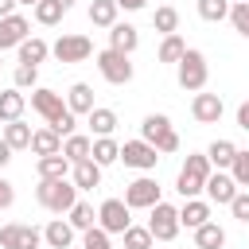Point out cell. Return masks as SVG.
I'll return each instance as SVG.
<instances>
[{
  "label": "cell",
  "mask_w": 249,
  "mask_h": 249,
  "mask_svg": "<svg viewBox=\"0 0 249 249\" xmlns=\"http://www.w3.org/2000/svg\"><path fill=\"white\" fill-rule=\"evenodd\" d=\"M183 51H187L183 35H179V31H171V35H163V39H160V51H156V58H160V62H167V66H175V62L183 58Z\"/></svg>",
  "instance_id": "f546056e"
},
{
  "label": "cell",
  "mask_w": 249,
  "mask_h": 249,
  "mask_svg": "<svg viewBox=\"0 0 249 249\" xmlns=\"http://www.w3.org/2000/svg\"><path fill=\"white\" fill-rule=\"evenodd\" d=\"M16 202V187H12V179H4V171H0V210H8Z\"/></svg>",
  "instance_id": "ee69618b"
},
{
  "label": "cell",
  "mask_w": 249,
  "mask_h": 249,
  "mask_svg": "<svg viewBox=\"0 0 249 249\" xmlns=\"http://www.w3.org/2000/svg\"><path fill=\"white\" fill-rule=\"evenodd\" d=\"M51 54H54L58 62H86V58L93 54V43H89L86 35H58V39L51 43Z\"/></svg>",
  "instance_id": "8fae6325"
},
{
  "label": "cell",
  "mask_w": 249,
  "mask_h": 249,
  "mask_svg": "<svg viewBox=\"0 0 249 249\" xmlns=\"http://www.w3.org/2000/svg\"><path fill=\"white\" fill-rule=\"evenodd\" d=\"M31 152H35V156H54V152H62V136L43 124V128L31 132Z\"/></svg>",
  "instance_id": "83f0119b"
},
{
  "label": "cell",
  "mask_w": 249,
  "mask_h": 249,
  "mask_svg": "<svg viewBox=\"0 0 249 249\" xmlns=\"http://www.w3.org/2000/svg\"><path fill=\"white\" fill-rule=\"evenodd\" d=\"M245 4H249V0H245Z\"/></svg>",
  "instance_id": "816d5d0a"
},
{
  "label": "cell",
  "mask_w": 249,
  "mask_h": 249,
  "mask_svg": "<svg viewBox=\"0 0 249 249\" xmlns=\"http://www.w3.org/2000/svg\"><path fill=\"white\" fill-rule=\"evenodd\" d=\"M230 175H233V183H237V187H245V191H249V152H241V148H237V156H233V163H230Z\"/></svg>",
  "instance_id": "ab89813d"
},
{
  "label": "cell",
  "mask_w": 249,
  "mask_h": 249,
  "mask_svg": "<svg viewBox=\"0 0 249 249\" xmlns=\"http://www.w3.org/2000/svg\"><path fill=\"white\" fill-rule=\"evenodd\" d=\"M237 191H241V187L233 183V175H230V171H210V175H206V183H202L206 202H218V206H230V198H233Z\"/></svg>",
  "instance_id": "7c38bea8"
},
{
  "label": "cell",
  "mask_w": 249,
  "mask_h": 249,
  "mask_svg": "<svg viewBox=\"0 0 249 249\" xmlns=\"http://www.w3.org/2000/svg\"><path fill=\"white\" fill-rule=\"evenodd\" d=\"M140 140H148L160 156L179 152V132L171 128V117H167V113H148V117L140 121Z\"/></svg>",
  "instance_id": "7a4b0ae2"
},
{
  "label": "cell",
  "mask_w": 249,
  "mask_h": 249,
  "mask_svg": "<svg viewBox=\"0 0 249 249\" xmlns=\"http://www.w3.org/2000/svg\"><path fill=\"white\" fill-rule=\"evenodd\" d=\"M226 19L233 23V31H237L241 39H249V4H245V0L230 4V16H226Z\"/></svg>",
  "instance_id": "f35d334b"
},
{
  "label": "cell",
  "mask_w": 249,
  "mask_h": 249,
  "mask_svg": "<svg viewBox=\"0 0 249 249\" xmlns=\"http://www.w3.org/2000/svg\"><path fill=\"white\" fill-rule=\"evenodd\" d=\"M23 109H27V97H23V89H4L0 93V124L4 121H19L23 117Z\"/></svg>",
  "instance_id": "d4e9b609"
},
{
  "label": "cell",
  "mask_w": 249,
  "mask_h": 249,
  "mask_svg": "<svg viewBox=\"0 0 249 249\" xmlns=\"http://www.w3.org/2000/svg\"><path fill=\"white\" fill-rule=\"evenodd\" d=\"M12 12H16V0H0V19L12 16Z\"/></svg>",
  "instance_id": "c3c4849f"
},
{
  "label": "cell",
  "mask_w": 249,
  "mask_h": 249,
  "mask_svg": "<svg viewBox=\"0 0 249 249\" xmlns=\"http://www.w3.org/2000/svg\"><path fill=\"white\" fill-rule=\"evenodd\" d=\"M74 233H78V230H74L66 218H51V222L43 226V245H47V249H70V245H74Z\"/></svg>",
  "instance_id": "2e32d148"
},
{
  "label": "cell",
  "mask_w": 249,
  "mask_h": 249,
  "mask_svg": "<svg viewBox=\"0 0 249 249\" xmlns=\"http://www.w3.org/2000/svg\"><path fill=\"white\" fill-rule=\"evenodd\" d=\"M179 206H171V202H156L152 206V218H148V233L156 237V241H175L179 237Z\"/></svg>",
  "instance_id": "8992f818"
},
{
  "label": "cell",
  "mask_w": 249,
  "mask_h": 249,
  "mask_svg": "<svg viewBox=\"0 0 249 249\" xmlns=\"http://www.w3.org/2000/svg\"><path fill=\"white\" fill-rule=\"evenodd\" d=\"M35 171H39V179H66V175H70V160H66L62 152L39 156V160H35Z\"/></svg>",
  "instance_id": "cb8c5ba5"
},
{
  "label": "cell",
  "mask_w": 249,
  "mask_h": 249,
  "mask_svg": "<svg viewBox=\"0 0 249 249\" xmlns=\"http://www.w3.org/2000/svg\"><path fill=\"white\" fill-rule=\"evenodd\" d=\"M195 8H198V19H206V23H222L230 16V0H198Z\"/></svg>",
  "instance_id": "e575fe53"
},
{
  "label": "cell",
  "mask_w": 249,
  "mask_h": 249,
  "mask_svg": "<svg viewBox=\"0 0 249 249\" xmlns=\"http://www.w3.org/2000/svg\"><path fill=\"white\" fill-rule=\"evenodd\" d=\"M82 249H113V241H109V233L101 226H89L82 233Z\"/></svg>",
  "instance_id": "60d3db41"
},
{
  "label": "cell",
  "mask_w": 249,
  "mask_h": 249,
  "mask_svg": "<svg viewBox=\"0 0 249 249\" xmlns=\"http://www.w3.org/2000/svg\"><path fill=\"white\" fill-rule=\"evenodd\" d=\"M66 109H70L74 117H86V113L93 109V86H89V82H74V86L66 89Z\"/></svg>",
  "instance_id": "44dd1931"
},
{
  "label": "cell",
  "mask_w": 249,
  "mask_h": 249,
  "mask_svg": "<svg viewBox=\"0 0 249 249\" xmlns=\"http://www.w3.org/2000/svg\"><path fill=\"white\" fill-rule=\"evenodd\" d=\"M39 245H43V230H35L27 222L0 226V249H39Z\"/></svg>",
  "instance_id": "9c48e42d"
},
{
  "label": "cell",
  "mask_w": 249,
  "mask_h": 249,
  "mask_svg": "<svg viewBox=\"0 0 249 249\" xmlns=\"http://www.w3.org/2000/svg\"><path fill=\"white\" fill-rule=\"evenodd\" d=\"M86 124H89V136H113L117 132V113L113 109H105V105H93L89 113H86Z\"/></svg>",
  "instance_id": "ac0fdd59"
},
{
  "label": "cell",
  "mask_w": 249,
  "mask_h": 249,
  "mask_svg": "<svg viewBox=\"0 0 249 249\" xmlns=\"http://www.w3.org/2000/svg\"><path fill=\"white\" fill-rule=\"evenodd\" d=\"M117 8L121 12H140V8H148V0H117Z\"/></svg>",
  "instance_id": "bcb514c9"
},
{
  "label": "cell",
  "mask_w": 249,
  "mask_h": 249,
  "mask_svg": "<svg viewBox=\"0 0 249 249\" xmlns=\"http://www.w3.org/2000/svg\"><path fill=\"white\" fill-rule=\"evenodd\" d=\"M117 12H121V8H117V0H93V4H89V23L109 31V27L117 23Z\"/></svg>",
  "instance_id": "1f68e13d"
},
{
  "label": "cell",
  "mask_w": 249,
  "mask_h": 249,
  "mask_svg": "<svg viewBox=\"0 0 249 249\" xmlns=\"http://www.w3.org/2000/svg\"><path fill=\"white\" fill-rule=\"evenodd\" d=\"M66 222H70V226H74L78 233H86L89 226H97V210H93L89 202H82V198H78V202H74V206L66 210Z\"/></svg>",
  "instance_id": "4dcf8cb0"
},
{
  "label": "cell",
  "mask_w": 249,
  "mask_h": 249,
  "mask_svg": "<svg viewBox=\"0 0 249 249\" xmlns=\"http://www.w3.org/2000/svg\"><path fill=\"white\" fill-rule=\"evenodd\" d=\"M47 128H54V132H58V136H62V140H66V136H70V132H74V128H78V117H74V113H70V109H62V113H58V117H54V121H47Z\"/></svg>",
  "instance_id": "b9f144b4"
},
{
  "label": "cell",
  "mask_w": 249,
  "mask_h": 249,
  "mask_svg": "<svg viewBox=\"0 0 249 249\" xmlns=\"http://www.w3.org/2000/svg\"><path fill=\"white\" fill-rule=\"evenodd\" d=\"M109 47H113V51H124V54H132V51L140 47V31H136L132 23H124V19H117V23L109 27Z\"/></svg>",
  "instance_id": "e0dca14e"
},
{
  "label": "cell",
  "mask_w": 249,
  "mask_h": 249,
  "mask_svg": "<svg viewBox=\"0 0 249 249\" xmlns=\"http://www.w3.org/2000/svg\"><path fill=\"white\" fill-rule=\"evenodd\" d=\"M152 27H156L160 35H171V31H179V12H175L171 4H160V8L152 12Z\"/></svg>",
  "instance_id": "836d02e7"
},
{
  "label": "cell",
  "mask_w": 249,
  "mask_h": 249,
  "mask_svg": "<svg viewBox=\"0 0 249 249\" xmlns=\"http://www.w3.org/2000/svg\"><path fill=\"white\" fill-rule=\"evenodd\" d=\"M27 35H31V19H27V16L12 12V16H4V19H0V51H12V47H19Z\"/></svg>",
  "instance_id": "5bb4252c"
},
{
  "label": "cell",
  "mask_w": 249,
  "mask_h": 249,
  "mask_svg": "<svg viewBox=\"0 0 249 249\" xmlns=\"http://www.w3.org/2000/svg\"><path fill=\"white\" fill-rule=\"evenodd\" d=\"M175 78H179V86H183L187 93L206 89V78H210L206 54H202V51H195V47H187V51H183V58L175 62Z\"/></svg>",
  "instance_id": "277c9868"
},
{
  "label": "cell",
  "mask_w": 249,
  "mask_h": 249,
  "mask_svg": "<svg viewBox=\"0 0 249 249\" xmlns=\"http://www.w3.org/2000/svg\"><path fill=\"white\" fill-rule=\"evenodd\" d=\"M121 237H124V249H152L156 245V237L148 233V226H128Z\"/></svg>",
  "instance_id": "8d00e7d4"
},
{
  "label": "cell",
  "mask_w": 249,
  "mask_h": 249,
  "mask_svg": "<svg viewBox=\"0 0 249 249\" xmlns=\"http://www.w3.org/2000/svg\"><path fill=\"white\" fill-rule=\"evenodd\" d=\"M89 160H93L97 167H109V163L121 160V144H117L113 136H93V144H89Z\"/></svg>",
  "instance_id": "7402d4cb"
},
{
  "label": "cell",
  "mask_w": 249,
  "mask_h": 249,
  "mask_svg": "<svg viewBox=\"0 0 249 249\" xmlns=\"http://www.w3.org/2000/svg\"><path fill=\"white\" fill-rule=\"evenodd\" d=\"M16 51H19V62H27V66H39V62L51 54V43H47V39H39V35H27V39H23Z\"/></svg>",
  "instance_id": "484cf974"
},
{
  "label": "cell",
  "mask_w": 249,
  "mask_h": 249,
  "mask_svg": "<svg viewBox=\"0 0 249 249\" xmlns=\"http://www.w3.org/2000/svg\"><path fill=\"white\" fill-rule=\"evenodd\" d=\"M97 74L109 82V86H128L132 82V74H136V66L128 62V54L124 51H113V47H105V51H97Z\"/></svg>",
  "instance_id": "5b68a950"
},
{
  "label": "cell",
  "mask_w": 249,
  "mask_h": 249,
  "mask_svg": "<svg viewBox=\"0 0 249 249\" xmlns=\"http://www.w3.org/2000/svg\"><path fill=\"white\" fill-rule=\"evenodd\" d=\"M54 4H58V8H62V12H70V8H74V4H78V0H54Z\"/></svg>",
  "instance_id": "681fc988"
},
{
  "label": "cell",
  "mask_w": 249,
  "mask_h": 249,
  "mask_svg": "<svg viewBox=\"0 0 249 249\" xmlns=\"http://www.w3.org/2000/svg\"><path fill=\"white\" fill-rule=\"evenodd\" d=\"M35 198H39L43 210H51V214H66V210L78 202V187H74L70 175H66V179H39Z\"/></svg>",
  "instance_id": "6da1fadb"
},
{
  "label": "cell",
  "mask_w": 249,
  "mask_h": 249,
  "mask_svg": "<svg viewBox=\"0 0 249 249\" xmlns=\"http://www.w3.org/2000/svg\"><path fill=\"white\" fill-rule=\"evenodd\" d=\"M210 171H214V167H210L206 152H187V160H183V167H179V179H175V191H179L183 198H198Z\"/></svg>",
  "instance_id": "3957f363"
},
{
  "label": "cell",
  "mask_w": 249,
  "mask_h": 249,
  "mask_svg": "<svg viewBox=\"0 0 249 249\" xmlns=\"http://www.w3.org/2000/svg\"><path fill=\"white\" fill-rule=\"evenodd\" d=\"M4 144L12 148V152H19V148H31V124H23V117L19 121H4Z\"/></svg>",
  "instance_id": "4316f807"
},
{
  "label": "cell",
  "mask_w": 249,
  "mask_h": 249,
  "mask_svg": "<svg viewBox=\"0 0 249 249\" xmlns=\"http://www.w3.org/2000/svg\"><path fill=\"white\" fill-rule=\"evenodd\" d=\"M12 86H16V89H35V86H39V66L19 62V66L12 70Z\"/></svg>",
  "instance_id": "74e56055"
},
{
  "label": "cell",
  "mask_w": 249,
  "mask_h": 249,
  "mask_svg": "<svg viewBox=\"0 0 249 249\" xmlns=\"http://www.w3.org/2000/svg\"><path fill=\"white\" fill-rule=\"evenodd\" d=\"M101 171H105V167H97L93 160H78V163H70V179H74L78 191H93V187H101Z\"/></svg>",
  "instance_id": "d6986e66"
},
{
  "label": "cell",
  "mask_w": 249,
  "mask_h": 249,
  "mask_svg": "<svg viewBox=\"0 0 249 249\" xmlns=\"http://www.w3.org/2000/svg\"><path fill=\"white\" fill-rule=\"evenodd\" d=\"M89 144H93V136H82V132H70V136L62 140V156H66L70 163H78V160H89Z\"/></svg>",
  "instance_id": "d6a6232c"
},
{
  "label": "cell",
  "mask_w": 249,
  "mask_h": 249,
  "mask_svg": "<svg viewBox=\"0 0 249 249\" xmlns=\"http://www.w3.org/2000/svg\"><path fill=\"white\" fill-rule=\"evenodd\" d=\"M222 113H226V105H222V97H218V93L198 89V93L191 97V117H195L198 124H218V121H222Z\"/></svg>",
  "instance_id": "4fadbf2b"
},
{
  "label": "cell",
  "mask_w": 249,
  "mask_h": 249,
  "mask_svg": "<svg viewBox=\"0 0 249 249\" xmlns=\"http://www.w3.org/2000/svg\"><path fill=\"white\" fill-rule=\"evenodd\" d=\"M230 214H233L237 222H245V226H249V191H237V195L230 198Z\"/></svg>",
  "instance_id": "7bdbcfd3"
},
{
  "label": "cell",
  "mask_w": 249,
  "mask_h": 249,
  "mask_svg": "<svg viewBox=\"0 0 249 249\" xmlns=\"http://www.w3.org/2000/svg\"><path fill=\"white\" fill-rule=\"evenodd\" d=\"M233 156H237V144H233V140H226V136H218V140L206 148V160H210V167H214V171H230Z\"/></svg>",
  "instance_id": "603a6c76"
},
{
  "label": "cell",
  "mask_w": 249,
  "mask_h": 249,
  "mask_svg": "<svg viewBox=\"0 0 249 249\" xmlns=\"http://www.w3.org/2000/svg\"><path fill=\"white\" fill-rule=\"evenodd\" d=\"M121 160H124V167H132V171H156V163H160V152L148 144V140H124L121 144Z\"/></svg>",
  "instance_id": "30bf717a"
},
{
  "label": "cell",
  "mask_w": 249,
  "mask_h": 249,
  "mask_svg": "<svg viewBox=\"0 0 249 249\" xmlns=\"http://www.w3.org/2000/svg\"><path fill=\"white\" fill-rule=\"evenodd\" d=\"M16 4H23V8H35V4H39V0H16Z\"/></svg>",
  "instance_id": "f907efd6"
},
{
  "label": "cell",
  "mask_w": 249,
  "mask_h": 249,
  "mask_svg": "<svg viewBox=\"0 0 249 249\" xmlns=\"http://www.w3.org/2000/svg\"><path fill=\"white\" fill-rule=\"evenodd\" d=\"M31 12H35V23H43V27H54V23H58V19L66 16V12H62V8L54 4V0H39V4L31 8Z\"/></svg>",
  "instance_id": "d590c367"
},
{
  "label": "cell",
  "mask_w": 249,
  "mask_h": 249,
  "mask_svg": "<svg viewBox=\"0 0 249 249\" xmlns=\"http://www.w3.org/2000/svg\"><path fill=\"white\" fill-rule=\"evenodd\" d=\"M0 54H4V51H0Z\"/></svg>",
  "instance_id": "f5cc1de1"
},
{
  "label": "cell",
  "mask_w": 249,
  "mask_h": 249,
  "mask_svg": "<svg viewBox=\"0 0 249 249\" xmlns=\"http://www.w3.org/2000/svg\"><path fill=\"white\" fill-rule=\"evenodd\" d=\"M160 202V183L144 171V175H136L128 187H124V206L128 210H152Z\"/></svg>",
  "instance_id": "52a82bcc"
},
{
  "label": "cell",
  "mask_w": 249,
  "mask_h": 249,
  "mask_svg": "<svg viewBox=\"0 0 249 249\" xmlns=\"http://www.w3.org/2000/svg\"><path fill=\"white\" fill-rule=\"evenodd\" d=\"M237 128H245V132H249V101H241V105H237Z\"/></svg>",
  "instance_id": "f6af8a7d"
},
{
  "label": "cell",
  "mask_w": 249,
  "mask_h": 249,
  "mask_svg": "<svg viewBox=\"0 0 249 249\" xmlns=\"http://www.w3.org/2000/svg\"><path fill=\"white\" fill-rule=\"evenodd\" d=\"M8 163H12V148H8V144H4V136H0V171H4Z\"/></svg>",
  "instance_id": "7dc6e473"
},
{
  "label": "cell",
  "mask_w": 249,
  "mask_h": 249,
  "mask_svg": "<svg viewBox=\"0 0 249 249\" xmlns=\"http://www.w3.org/2000/svg\"><path fill=\"white\" fill-rule=\"evenodd\" d=\"M226 245V230L218 222H202L195 230V249H222Z\"/></svg>",
  "instance_id": "f1b7e54d"
},
{
  "label": "cell",
  "mask_w": 249,
  "mask_h": 249,
  "mask_svg": "<svg viewBox=\"0 0 249 249\" xmlns=\"http://www.w3.org/2000/svg\"><path fill=\"white\" fill-rule=\"evenodd\" d=\"M97 226L113 237V233H124L128 226H132V210L124 206V198H105L101 206H97Z\"/></svg>",
  "instance_id": "ba28073f"
},
{
  "label": "cell",
  "mask_w": 249,
  "mask_h": 249,
  "mask_svg": "<svg viewBox=\"0 0 249 249\" xmlns=\"http://www.w3.org/2000/svg\"><path fill=\"white\" fill-rule=\"evenodd\" d=\"M31 109H35L43 121H54V117L66 109V101H62V93H54V89H47V86H35V89H31Z\"/></svg>",
  "instance_id": "9a60e30c"
},
{
  "label": "cell",
  "mask_w": 249,
  "mask_h": 249,
  "mask_svg": "<svg viewBox=\"0 0 249 249\" xmlns=\"http://www.w3.org/2000/svg\"><path fill=\"white\" fill-rule=\"evenodd\" d=\"M202 222H210V202H206V198H183V206H179V226L198 230Z\"/></svg>",
  "instance_id": "ffe728a7"
}]
</instances>
